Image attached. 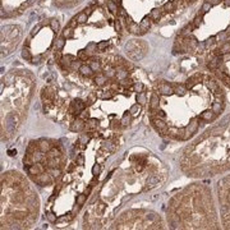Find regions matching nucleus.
Masks as SVG:
<instances>
[{"label":"nucleus","mask_w":230,"mask_h":230,"mask_svg":"<svg viewBox=\"0 0 230 230\" xmlns=\"http://www.w3.org/2000/svg\"><path fill=\"white\" fill-rule=\"evenodd\" d=\"M87 17H88V15L86 14L84 12H82V13H79L78 15H77V17H76V19L78 21V23H84L86 21H87Z\"/></svg>","instance_id":"obj_15"},{"label":"nucleus","mask_w":230,"mask_h":230,"mask_svg":"<svg viewBox=\"0 0 230 230\" xmlns=\"http://www.w3.org/2000/svg\"><path fill=\"white\" fill-rule=\"evenodd\" d=\"M107 8L110 9V12H113V13H116V10H118V7H116V3L115 1H107Z\"/></svg>","instance_id":"obj_17"},{"label":"nucleus","mask_w":230,"mask_h":230,"mask_svg":"<svg viewBox=\"0 0 230 230\" xmlns=\"http://www.w3.org/2000/svg\"><path fill=\"white\" fill-rule=\"evenodd\" d=\"M78 72L81 73L83 77H87V78H90V77H93L95 76L93 69H92L91 65H90V64H87V63H82V65L79 67Z\"/></svg>","instance_id":"obj_7"},{"label":"nucleus","mask_w":230,"mask_h":230,"mask_svg":"<svg viewBox=\"0 0 230 230\" xmlns=\"http://www.w3.org/2000/svg\"><path fill=\"white\" fill-rule=\"evenodd\" d=\"M87 197H88V196L86 194V193H83V194H79L78 197H77V205H78V208L84 205V202L87 201Z\"/></svg>","instance_id":"obj_12"},{"label":"nucleus","mask_w":230,"mask_h":230,"mask_svg":"<svg viewBox=\"0 0 230 230\" xmlns=\"http://www.w3.org/2000/svg\"><path fill=\"white\" fill-rule=\"evenodd\" d=\"M50 26H51V28H53V31L59 30V22H58L56 19H51L50 21Z\"/></svg>","instance_id":"obj_19"},{"label":"nucleus","mask_w":230,"mask_h":230,"mask_svg":"<svg viewBox=\"0 0 230 230\" xmlns=\"http://www.w3.org/2000/svg\"><path fill=\"white\" fill-rule=\"evenodd\" d=\"M22 56H23L26 60H28V61L32 60V56H31V53H30V49H28V47H24V49H23Z\"/></svg>","instance_id":"obj_16"},{"label":"nucleus","mask_w":230,"mask_h":230,"mask_svg":"<svg viewBox=\"0 0 230 230\" xmlns=\"http://www.w3.org/2000/svg\"><path fill=\"white\" fill-rule=\"evenodd\" d=\"M102 3H104V0H97V4H99V5H101Z\"/></svg>","instance_id":"obj_24"},{"label":"nucleus","mask_w":230,"mask_h":230,"mask_svg":"<svg viewBox=\"0 0 230 230\" xmlns=\"http://www.w3.org/2000/svg\"><path fill=\"white\" fill-rule=\"evenodd\" d=\"M84 123L86 120H83V119H81L79 116H76L74 119H73V122L70 123L69 125V129L72 132H83L84 130Z\"/></svg>","instance_id":"obj_6"},{"label":"nucleus","mask_w":230,"mask_h":230,"mask_svg":"<svg viewBox=\"0 0 230 230\" xmlns=\"http://www.w3.org/2000/svg\"><path fill=\"white\" fill-rule=\"evenodd\" d=\"M205 64L208 72L230 90V51L224 54H214L210 51L206 55Z\"/></svg>","instance_id":"obj_4"},{"label":"nucleus","mask_w":230,"mask_h":230,"mask_svg":"<svg viewBox=\"0 0 230 230\" xmlns=\"http://www.w3.org/2000/svg\"><path fill=\"white\" fill-rule=\"evenodd\" d=\"M168 222L173 229H220L221 222L211 188L192 183L169 202Z\"/></svg>","instance_id":"obj_3"},{"label":"nucleus","mask_w":230,"mask_h":230,"mask_svg":"<svg viewBox=\"0 0 230 230\" xmlns=\"http://www.w3.org/2000/svg\"><path fill=\"white\" fill-rule=\"evenodd\" d=\"M90 58V55L87 54V51L86 50H81L78 53V59L79 60H82V61H87V59Z\"/></svg>","instance_id":"obj_14"},{"label":"nucleus","mask_w":230,"mask_h":230,"mask_svg":"<svg viewBox=\"0 0 230 230\" xmlns=\"http://www.w3.org/2000/svg\"><path fill=\"white\" fill-rule=\"evenodd\" d=\"M107 46H109V42H107V41H101V42H99V44L96 45V49H97L99 53H104V51L107 49Z\"/></svg>","instance_id":"obj_13"},{"label":"nucleus","mask_w":230,"mask_h":230,"mask_svg":"<svg viewBox=\"0 0 230 230\" xmlns=\"http://www.w3.org/2000/svg\"><path fill=\"white\" fill-rule=\"evenodd\" d=\"M76 162H77L78 165H83V164H84V159H83V156H82V155H78V156H77Z\"/></svg>","instance_id":"obj_21"},{"label":"nucleus","mask_w":230,"mask_h":230,"mask_svg":"<svg viewBox=\"0 0 230 230\" xmlns=\"http://www.w3.org/2000/svg\"><path fill=\"white\" fill-rule=\"evenodd\" d=\"M77 24H78V21H77L76 18H73V19L69 22L68 26H69V27H72V28H74V27H77Z\"/></svg>","instance_id":"obj_22"},{"label":"nucleus","mask_w":230,"mask_h":230,"mask_svg":"<svg viewBox=\"0 0 230 230\" xmlns=\"http://www.w3.org/2000/svg\"><path fill=\"white\" fill-rule=\"evenodd\" d=\"M162 13H164V12H162V8H156V9H153V10H151V13H150V18H151L153 22H159Z\"/></svg>","instance_id":"obj_9"},{"label":"nucleus","mask_w":230,"mask_h":230,"mask_svg":"<svg viewBox=\"0 0 230 230\" xmlns=\"http://www.w3.org/2000/svg\"><path fill=\"white\" fill-rule=\"evenodd\" d=\"M153 92L160 96L168 130L164 138L187 142L202 128L220 118L226 106L221 83L210 73L196 72L184 82H157Z\"/></svg>","instance_id":"obj_1"},{"label":"nucleus","mask_w":230,"mask_h":230,"mask_svg":"<svg viewBox=\"0 0 230 230\" xmlns=\"http://www.w3.org/2000/svg\"><path fill=\"white\" fill-rule=\"evenodd\" d=\"M114 27H115V31H116L118 33H120V32H122V24H120V21H115Z\"/></svg>","instance_id":"obj_20"},{"label":"nucleus","mask_w":230,"mask_h":230,"mask_svg":"<svg viewBox=\"0 0 230 230\" xmlns=\"http://www.w3.org/2000/svg\"><path fill=\"white\" fill-rule=\"evenodd\" d=\"M64 45H65V41H64V37L61 36L60 38L56 40V50H61L64 47Z\"/></svg>","instance_id":"obj_18"},{"label":"nucleus","mask_w":230,"mask_h":230,"mask_svg":"<svg viewBox=\"0 0 230 230\" xmlns=\"http://www.w3.org/2000/svg\"><path fill=\"white\" fill-rule=\"evenodd\" d=\"M152 22H153V21L151 19V18H150V15H148V17H145V18H143V19H142V22L139 23L141 31H142V35H143V33H146L147 31H148V28H150V27H151Z\"/></svg>","instance_id":"obj_8"},{"label":"nucleus","mask_w":230,"mask_h":230,"mask_svg":"<svg viewBox=\"0 0 230 230\" xmlns=\"http://www.w3.org/2000/svg\"><path fill=\"white\" fill-rule=\"evenodd\" d=\"M99 171H100V166L96 164V165L93 166V170H92V173H93L95 176H97V175H99Z\"/></svg>","instance_id":"obj_23"},{"label":"nucleus","mask_w":230,"mask_h":230,"mask_svg":"<svg viewBox=\"0 0 230 230\" xmlns=\"http://www.w3.org/2000/svg\"><path fill=\"white\" fill-rule=\"evenodd\" d=\"M220 219L224 229H230V174L221 178L216 184Z\"/></svg>","instance_id":"obj_5"},{"label":"nucleus","mask_w":230,"mask_h":230,"mask_svg":"<svg viewBox=\"0 0 230 230\" xmlns=\"http://www.w3.org/2000/svg\"><path fill=\"white\" fill-rule=\"evenodd\" d=\"M128 31H129L130 33H134V35H142V31H141V27L138 26L137 23H130L129 26H128Z\"/></svg>","instance_id":"obj_10"},{"label":"nucleus","mask_w":230,"mask_h":230,"mask_svg":"<svg viewBox=\"0 0 230 230\" xmlns=\"http://www.w3.org/2000/svg\"><path fill=\"white\" fill-rule=\"evenodd\" d=\"M179 166L191 178H211L230 171V114L183 150Z\"/></svg>","instance_id":"obj_2"},{"label":"nucleus","mask_w":230,"mask_h":230,"mask_svg":"<svg viewBox=\"0 0 230 230\" xmlns=\"http://www.w3.org/2000/svg\"><path fill=\"white\" fill-rule=\"evenodd\" d=\"M61 36H63L64 38H72L73 37V28H72V27H69V26H67L63 30Z\"/></svg>","instance_id":"obj_11"}]
</instances>
